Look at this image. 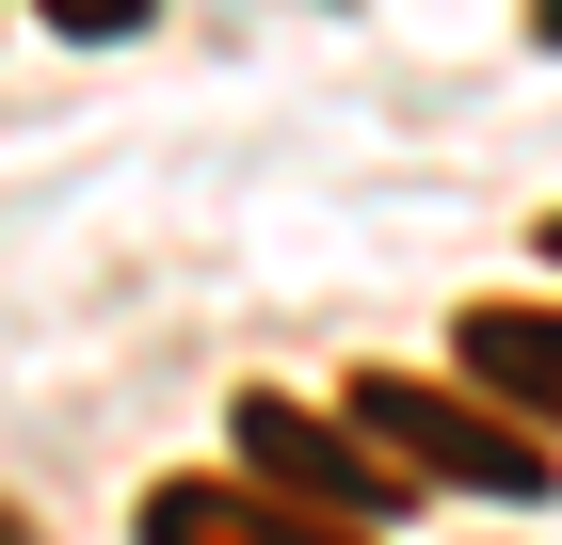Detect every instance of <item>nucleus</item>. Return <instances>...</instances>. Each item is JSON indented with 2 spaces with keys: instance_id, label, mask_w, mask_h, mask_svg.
Instances as JSON below:
<instances>
[{
  "instance_id": "1",
  "label": "nucleus",
  "mask_w": 562,
  "mask_h": 545,
  "mask_svg": "<svg viewBox=\"0 0 562 545\" xmlns=\"http://www.w3.org/2000/svg\"><path fill=\"white\" fill-rule=\"evenodd\" d=\"M353 433L402 465V481H482V498H547V450H530L515 418H482V401H450V385L418 370H370L353 385Z\"/></svg>"
},
{
  "instance_id": "3",
  "label": "nucleus",
  "mask_w": 562,
  "mask_h": 545,
  "mask_svg": "<svg viewBox=\"0 0 562 545\" xmlns=\"http://www.w3.org/2000/svg\"><path fill=\"white\" fill-rule=\"evenodd\" d=\"M467 385H482V418H515L530 450L562 433V305H467Z\"/></svg>"
},
{
  "instance_id": "2",
  "label": "nucleus",
  "mask_w": 562,
  "mask_h": 545,
  "mask_svg": "<svg viewBox=\"0 0 562 545\" xmlns=\"http://www.w3.org/2000/svg\"><path fill=\"white\" fill-rule=\"evenodd\" d=\"M241 465H258L290 513H322V530H386V513L418 498L353 418H305V401H241Z\"/></svg>"
},
{
  "instance_id": "8",
  "label": "nucleus",
  "mask_w": 562,
  "mask_h": 545,
  "mask_svg": "<svg viewBox=\"0 0 562 545\" xmlns=\"http://www.w3.org/2000/svg\"><path fill=\"white\" fill-rule=\"evenodd\" d=\"M547 257H562V225H547Z\"/></svg>"
},
{
  "instance_id": "4",
  "label": "nucleus",
  "mask_w": 562,
  "mask_h": 545,
  "mask_svg": "<svg viewBox=\"0 0 562 545\" xmlns=\"http://www.w3.org/2000/svg\"><path fill=\"white\" fill-rule=\"evenodd\" d=\"M145 545H370V530H322V513L258 498V481H161L145 498Z\"/></svg>"
},
{
  "instance_id": "5",
  "label": "nucleus",
  "mask_w": 562,
  "mask_h": 545,
  "mask_svg": "<svg viewBox=\"0 0 562 545\" xmlns=\"http://www.w3.org/2000/svg\"><path fill=\"white\" fill-rule=\"evenodd\" d=\"M48 16H65V33H81V48H113V33H145L161 0H48Z\"/></svg>"
},
{
  "instance_id": "6",
  "label": "nucleus",
  "mask_w": 562,
  "mask_h": 545,
  "mask_svg": "<svg viewBox=\"0 0 562 545\" xmlns=\"http://www.w3.org/2000/svg\"><path fill=\"white\" fill-rule=\"evenodd\" d=\"M530 33H547V48H562V0H530Z\"/></svg>"
},
{
  "instance_id": "7",
  "label": "nucleus",
  "mask_w": 562,
  "mask_h": 545,
  "mask_svg": "<svg viewBox=\"0 0 562 545\" xmlns=\"http://www.w3.org/2000/svg\"><path fill=\"white\" fill-rule=\"evenodd\" d=\"M0 545H33V530H16V513H0Z\"/></svg>"
}]
</instances>
